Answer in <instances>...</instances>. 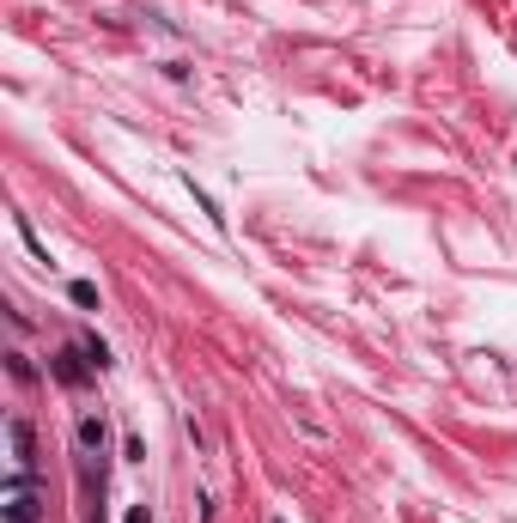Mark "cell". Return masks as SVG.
Listing matches in <instances>:
<instances>
[{
    "label": "cell",
    "instance_id": "cell-6",
    "mask_svg": "<svg viewBox=\"0 0 517 523\" xmlns=\"http://www.w3.org/2000/svg\"><path fill=\"white\" fill-rule=\"evenodd\" d=\"M274 523H280V517H274Z\"/></svg>",
    "mask_w": 517,
    "mask_h": 523
},
{
    "label": "cell",
    "instance_id": "cell-2",
    "mask_svg": "<svg viewBox=\"0 0 517 523\" xmlns=\"http://www.w3.org/2000/svg\"><path fill=\"white\" fill-rule=\"evenodd\" d=\"M7 438H13V475H31V420H7Z\"/></svg>",
    "mask_w": 517,
    "mask_h": 523
},
{
    "label": "cell",
    "instance_id": "cell-5",
    "mask_svg": "<svg viewBox=\"0 0 517 523\" xmlns=\"http://www.w3.org/2000/svg\"><path fill=\"white\" fill-rule=\"evenodd\" d=\"M67 292H73V305H86V311H92V305H98V286H92V280H73V286H67Z\"/></svg>",
    "mask_w": 517,
    "mask_h": 523
},
{
    "label": "cell",
    "instance_id": "cell-3",
    "mask_svg": "<svg viewBox=\"0 0 517 523\" xmlns=\"http://www.w3.org/2000/svg\"><path fill=\"white\" fill-rule=\"evenodd\" d=\"M80 451H104V420L98 414H80Z\"/></svg>",
    "mask_w": 517,
    "mask_h": 523
},
{
    "label": "cell",
    "instance_id": "cell-4",
    "mask_svg": "<svg viewBox=\"0 0 517 523\" xmlns=\"http://www.w3.org/2000/svg\"><path fill=\"white\" fill-rule=\"evenodd\" d=\"M55 371H61V384H80V378H86V365H80V347H67Z\"/></svg>",
    "mask_w": 517,
    "mask_h": 523
},
{
    "label": "cell",
    "instance_id": "cell-1",
    "mask_svg": "<svg viewBox=\"0 0 517 523\" xmlns=\"http://www.w3.org/2000/svg\"><path fill=\"white\" fill-rule=\"evenodd\" d=\"M7 523H37V511H43V499H37V487H31V475H13V487H7Z\"/></svg>",
    "mask_w": 517,
    "mask_h": 523
}]
</instances>
